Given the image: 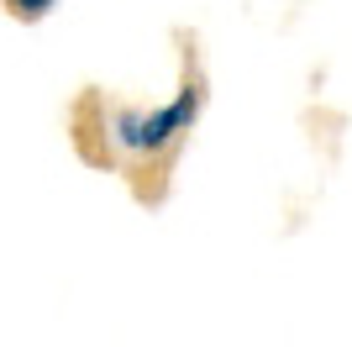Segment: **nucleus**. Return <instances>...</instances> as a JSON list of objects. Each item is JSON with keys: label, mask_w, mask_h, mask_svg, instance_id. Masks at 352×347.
Returning a JSON list of instances; mask_svg holds the SVG:
<instances>
[{"label": "nucleus", "mask_w": 352, "mask_h": 347, "mask_svg": "<svg viewBox=\"0 0 352 347\" xmlns=\"http://www.w3.org/2000/svg\"><path fill=\"white\" fill-rule=\"evenodd\" d=\"M200 105H206V79L195 74L163 105H111V111H100L105 158L121 163V169H153V163H163L190 137L195 121H200Z\"/></svg>", "instance_id": "nucleus-1"}, {"label": "nucleus", "mask_w": 352, "mask_h": 347, "mask_svg": "<svg viewBox=\"0 0 352 347\" xmlns=\"http://www.w3.org/2000/svg\"><path fill=\"white\" fill-rule=\"evenodd\" d=\"M53 6H58V0H6V11H11L16 21H43Z\"/></svg>", "instance_id": "nucleus-2"}]
</instances>
